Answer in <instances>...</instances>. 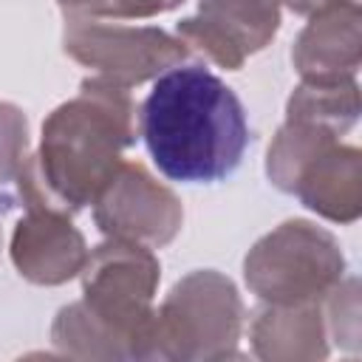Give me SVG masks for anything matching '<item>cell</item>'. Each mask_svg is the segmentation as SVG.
Returning <instances> with one entry per match:
<instances>
[{"label": "cell", "instance_id": "cell-15", "mask_svg": "<svg viewBox=\"0 0 362 362\" xmlns=\"http://www.w3.org/2000/svg\"><path fill=\"white\" fill-rule=\"evenodd\" d=\"M291 11L297 14H322V11H331V8H339L345 3H354V0H283Z\"/></svg>", "mask_w": 362, "mask_h": 362}, {"label": "cell", "instance_id": "cell-7", "mask_svg": "<svg viewBox=\"0 0 362 362\" xmlns=\"http://www.w3.org/2000/svg\"><path fill=\"white\" fill-rule=\"evenodd\" d=\"M96 223L110 238L164 246L181 226V206L139 164H122L96 195Z\"/></svg>", "mask_w": 362, "mask_h": 362}, {"label": "cell", "instance_id": "cell-1", "mask_svg": "<svg viewBox=\"0 0 362 362\" xmlns=\"http://www.w3.org/2000/svg\"><path fill=\"white\" fill-rule=\"evenodd\" d=\"M141 139L161 175L181 184L229 178L249 147L235 90L204 65H173L141 102Z\"/></svg>", "mask_w": 362, "mask_h": 362}, {"label": "cell", "instance_id": "cell-4", "mask_svg": "<svg viewBox=\"0 0 362 362\" xmlns=\"http://www.w3.org/2000/svg\"><path fill=\"white\" fill-rule=\"evenodd\" d=\"M337 240L305 221H288L266 235L246 257V283L274 305H305L342 277Z\"/></svg>", "mask_w": 362, "mask_h": 362}, {"label": "cell", "instance_id": "cell-6", "mask_svg": "<svg viewBox=\"0 0 362 362\" xmlns=\"http://www.w3.org/2000/svg\"><path fill=\"white\" fill-rule=\"evenodd\" d=\"M240 328V300L229 280L215 272H195L184 283H178L164 303L161 314L150 320L147 345L156 354V342H175L170 356H181L184 342H235ZM147 356V348H144Z\"/></svg>", "mask_w": 362, "mask_h": 362}, {"label": "cell", "instance_id": "cell-12", "mask_svg": "<svg viewBox=\"0 0 362 362\" xmlns=\"http://www.w3.org/2000/svg\"><path fill=\"white\" fill-rule=\"evenodd\" d=\"M359 113V93L354 79L345 82H305L288 99V119L317 124L334 136L345 133Z\"/></svg>", "mask_w": 362, "mask_h": 362}, {"label": "cell", "instance_id": "cell-14", "mask_svg": "<svg viewBox=\"0 0 362 362\" xmlns=\"http://www.w3.org/2000/svg\"><path fill=\"white\" fill-rule=\"evenodd\" d=\"M181 0H90V17H150L175 8Z\"/></svg>", "mask_w": 362, "mask_h": 362}, {"label": "cell", "instance_id": "cell-8", "mask_svg": "<svg viewBox=\"0 0 362 362\" xmlns=\"http://www.w3.org/2000/svg\"><path fill=\"white\" fill-rule=\"evenodd\" d=\"M277 0H201L198 17L178 23V40L195 45L221 68L238 71L277 31Z\"/></svg>", "mask_w": 362, "mask_h": 362}, {"label": "cell", "instance_id": "cell-13", "mask_svg": "<svg viewBox=\"0 0 362 362\" xmlns=\"http://www.w3.org/2000/svg\"><path fill=\"white\" fill-rule=\"evenodd\" d=\"M25 173V116L11 105H0V215L23 206Z\"/></svg>", "mask_w": 362, "mask_h": 362}, {"label": "cell", "instance_id": "cell-10", "mask_svg": "<svg viewBox=\"0 0 362 362\" xmlns=\"http://www.w3.org/2000/svg\"><path fill=\"white\" fill-rule=\"evenodd\" d=\"M305 82H345L359 65V8L356 0L322 11L300 34L291 54Z\"/></svg>", "mask_w": 362, "mask_h": 362}, {"label": "cell", "instance_id": "cell-11", "mask_svg": "<svg viewBox=\"0 0 362 362\" xmlns=\"http://www.w3.org/2000/svg\"><path fill=\"white\" fill-rule=\"evenodd\" d=\"M359 150L328 144L303 167L291 192H297L308 209L348 223L359 215Z\"/></svg>", "mask_w": 362, "mask_h": 362}, {"label": "cell", "instance_id": "cell-9", "mask_svg": "<svg viewBox=\"0 0 362 362\" xmlns=\"http://www.w3.org/2000/svg\"><path fill=\"white\" fill-rule=\"evenodd\" d=\"M11 257L23 277L54 286L82 272L88 252L82 235L68 223V215L45 206H28V218L14 229Z\"/></svg>", "mask_w": 362, "mask_h": 362}, {"label": "cell", "instance_id": "cell-2", "mask_svg": "<svg viewBox=\"0 0 362 362\" xmlns=\"http://www.w3.org/2000/svg\"><path fill=\"white\" fill-rule=\"evenodd\" d=\"M133 105L127 88L110 79H85L79 96L57 107L42 124V147L28 161L23 206L62 215L96 201L119 173V153L133 144Z\"/></svg>", "mask_w": 362, "mask_h": 362}, {"label": "cell", "instance_id": "cell-3", "mask_svg": "<svg viewBox=\"0 0 362 362\" xmlns=\"http://www.w3.org/2000/svg\"><path fill=\"white\" fill-rule=\"evenodd\" d=\"M156 280L158 263L150 249L113 238L85 260V303L62 308L57 325L90 328L93 339L130 342V354L144 356Z\"/></svg>", "mask_w": 362, "mask_h": 362}, {"label": "cell", "instance_id": "cell-5", "mask_svg": "<svg viewBox=\"0 0 362 362\" xmlns=\"http://www.w3.org/2000/svg\"><path fill=\"white\" fill-rule=\"evenodd\" d=\"M65 51L105 74V79L130 88L164 68H173L187 54L184 42L158 28L102 25L82 17H68Z\"/></svg>", "mask_w": 362, "mask_h": 362}]
</instances>
